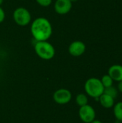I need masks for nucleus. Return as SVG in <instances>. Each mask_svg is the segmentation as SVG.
I'll list each match as a JSON object with an SVG mask.
<instances>
[{
  "label": "nucleus",
  "instance_id": "1",
  "mask_svg": "<svg viewBox=\"0 0 122 123\" xmlns=\"http://www.w3.org/2000/svg\"><path fill=\"white\" fill-rule=\"evenodd\" d=\"M30 31L36 41L47 40L52 34V27L47 19L37 17L32 22Z\"/></svg>",
  "mask_w": 122,
  "mask_h": 123
},
{
  "label": "nucleus",
  "instance_id": "2",
  "mask_svg": "<svg viewBox=\"0 0 122 123\" xmlns=\"http://www.w3.org/2000/svg\"><path fill=\"white\" fill-rule=\"evenodd\" d=\"M84 89L86 95L98 100L99 97L104 93V87L101 81V79L95 77H92L88 79L85 84Z\"/></svg>",
  "mask_w": 122,
  "mask_h": 123
},
{
  "label": "nucleus",
  "instance_id": "3",
  "mask_svg": "<svg viewBox=\"0 0 122 123\" xmlns=\"http://www.w3.org/2000/svg\"><path fill=\"white\" fill-rule=\"evenodd\" d=\"M34 48L36 54L43 60H51L55 55V48L47 40L36 41Z\"/></svg>",
  "mask_w": 122,
  "mask_h": 123
},
{
  "label": "nucleus",
  "instance_id": "4",
  "mask_svg": "<svg viewBox=\"0 0 122 123\" xmlns=\"http://www.w3.org/2000/svg\"><path fill=\"white\" fill-rule=\"evenodd\" d=\"M13 19L17 25L22 27L27 26L31 21V14L26 8L18 7L13 12Z\"/></svg>",
  "mask_w": 122,
  "mask_h": 123
},
{
  "label": "nucleus",
  "instance_id": "5",
  "mask_svg": "<svg viewBox=\"0 0 122 123\" xmlns=\"http://www.w3.org/2000/svg\"><path fill=\"white\" fill-rule=\"evenodd\" d=\"M96 115L94 108L88 104L79 108L78 116L81 120L84 123H91L96 119Z\"/></svg>",
  "mask_w": 122,
  "mask_h": 123
},
{
  "label": "nucleus",
  "instance_id": "6",
  "mask_svg": "<svg viewBox=\"0 0 122 123\" xmlns=\"http://www.w3.org/2000/svg\"><path fill=\"white\" fill-rule=\"evenodd\" d=\"M71 99L72 94L67 89H59L53 94V99L58 105H66L70 102Z\"/></svg>",
  "mask_w": 122,
  "mask_h": 123
},
{
  "label": "nucleus",
  "instance_id": "7",
  "mask_svg": "<svg viewBox=\"0 0 122 123\" xmlns=\"http://www.w3.org/2000/svg\"><path fill=\"white\" fill-rule=\"evenodd\" d=\"M86 49V46L83 42L81 40H75L69 45L68 52L71 55L74 57H78L85 53Z\"/></svg>",
  "mask_w": 122,
  "mask_h": 123
},
{
  "label": "nucleus",
  "instance_id": "8",
  "mask_svg": "<svg viewBox=\"0 0 122 123\" xmlns=\"http://www.w3.org/2000/svg\"><path fill=\"white\" fill-rule=\"evenodd\" d=\"M54 9L55 12L59 14H66L72 9V2L70 0H56Z\"/></svg>",
  "mask_w": 122,
  "mask_h": 123
},
{
  "label": "nucleus",
  "instance_id": "9",
  "mask_svg": "<svg viewBox=\"0 0 122 123\" xmlns=\"http://www.w3.org/2000/svg\"><path fill=\"white\" fill-rule=\"evenodd\" d=\"M108 74L111 77L114 81H122V66L119 64L112 65L108 71Z\"/></svg>",
  "mask_w": 122,
  "mask_h": 123
},
{
  "label": "nucleus",
  "instance_id": "10",
  "mask_svg": "<svg viewBox=\"0 0 122 123\" xmlns=\"http://www.w3.org/2000/svg\"><path fill=\"white\" fill-rule=\"evenodd\" d=\"M99 102L100 105L106 109H111L114 105V99L111 97L103 93L99 98Z\"/></svg>",
  "mask_w": 122,
  "mask_h": 123
},
{
  "label": "nucleus",
  "instance_id": "11",
  "mask_svg": "<svg viewBox=\"0 0 122 123\" xmlns=\"http://www.w3.org/2000/svg\"><path fill=\"white\" fill-rule=\"evenodd\" d=\"M113 108L115 118L117 120L122 122V102H119L116 104H114Z\"/></svg>",
  "mask_w": 122,
  "mask_h": 123
},
{
  "label": "nucleus",
  "instance_id": "12",
  "mask_svg": "<svg viewBox=\"0 0 122 123\" xmlns=\"http://www.w3.org/2000/svg\"><path fill=\"white\" fill-rule=\"evenodd\" d=\"M88 99L86 94L81 93L78 94L76 97V102L79 107H82L86 105H88Z\"/></svg>",
  "mask_w": 122,
  "mask_h": 123
},
{
  "label": "nucleus",
  "instance_id": "13",
  "mask_svg": "<svg viewBox=\"0 0 122 123\" xmlns=\"http://www.w3.org/2000/svg\"><path fill=\"white\" fill-rule=\"evenodd\" d=\"M104 93L111 97L112 98H114V99L117 97V95H118V90H117V88L114 87V86H109V87H106V88H104Z\"/></svg>",
  "mask_w": 122,
  "mask_h": 123
},
{
  "label": "nucleus",
  "instance_id": "14",
  "mask_svg": "<svg viewBox=\"0 0 122 123\" xmlns=\"http://www.w3.org/2000/svg\"><path fill=\"white\" fill-rule=\"evenodd\" d=\"M101 83H102L104 88L113 86V83H114L113 79H111V77L109 74L104 75L102 76V78L101 79Z\"/></svg>",
  "mask_w": 122,
  "mask_h": 123
},
{
  "label": "nucleus",
  "instance_id": "15",
  "mask_svg": "<svg viewBox=\"0 0 122 123\" xmlns=\"http://www.w3.org/2000/svg\"><path fill=\"white\" fill-rule=\"evenodd\" d=\"M36 1L37 2L39 5L44 6V7H47V6H49L52 4V0H36Z\"/></svg>",
  "mask_w": 122,
  "mask_h": 123
},
{
  "label": "nucleus",
  "instance_id": "16",
  "mask_svg": "<svg viewBox=\"0 0 122 123\" xmlns=\"http://www.w3.org/2000/svg\"><path fill=\"white\" fill-rule=\"evenodd\" d=\"M5 19V12L4 9L0 6V23H1Z\"/></svg>",
  "mask_w": 122,
  "mask_h": 123
},
{
  "label": "nucleus",
  "instance_id": "17",
  "mask_svg": "<svg viewBox=\"0 0 122 123\" xmlns=\"http://www.w3.org/2000/svg\"><path fill=\"white\" fill-rule=\"evenodd\" d=\"M117 90L118 92L122 93V81H120L118 82V85H117Z\"/></svg>",
  "mask_w": 122,
  "mask_h": 123
},
{
  "label": "nucleus",
  "instance_id": "18",
  "mask_svg": "<svg viewBox=\"0 0 122 123\" xmlns=\"http://www.w3.org/2000/svg\"><path fill=\"white\" fill-rule=\"evenodd\" d=\"M91 123H103L101 121H100V120H93L92 122Z\"/></svg>",
  "mask_w": 122,
  "mask_h": 123
},
{
  "label": "nucleus",
  "instance_id": "19",
  "mask_svg": "<svg viewBox=\"0 0 122 123\" xmlns=\"http://www.w3.org/2000/svg\"><path fill=\"white\" fill-rule=\"evenodd\" d=\"M70 1H71L72 3H73V2H76V1H78V0H70Z\"/></svg>",
  "mask_w": 122,
  "mask_h": 123
},
{
  "label": "nucleus",
  "instance_id": "20",
  "mask_svg": "<svg viewBox=\"0 0 122 123\" xmlns=\"http://www.w3.org/2000/svg\"><path fill=\"white\" fill-rule=\"evenodd\" d=\"M3 1H4V0H0V6H1V4L3 3Z\"/></svg>",
  "mask_w": 122,
  "mask_h": 123
}]
</instances>
